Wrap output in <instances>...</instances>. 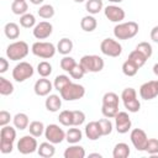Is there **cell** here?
Masks as SVG:
<instances>
[{
    "mask_svg": "<svg viewBox=\"0 0 158 158\" xmlns=\"http://www.w3.org/2000/svg\"><path fill=\"white\" fill-rule=\"evenodd\" d=\"M80 65L85 70V73H99L104 69V59L96 54H86L83 56L79 60Z\"/></svg>",
    "mask_w": 158,
    "mask_h": 158,
    "instance_id": "3957f363",
    "label": "cell"
},
{
    "mask_svg": "<svg viewBox=\"0 0 158 158\" xmlns=\"http://www.w3.org/2000/svg\"><path fill=\"white\" fill-rule=\"evenodd\" d=\"M58 121L60 125L65 127H72L73 126V111L72 110H63L60 111L58 116Z\"/></svg>",
    "mask_w": 158,
    "mask_h": 158,
    "instance_id": "1f68e13d",
    "label": "cell"
},
{
    "mask_svg": "<svg viewBox=\"0 0 158 158\" xmlns=\"http://www.w3.org/2000/svg\"><path fill=\"white\" fill-rule=\"evenodd\" d=\"M37 137L30 135L22 136L19 142H17V151L21 154H31L38 149V143H37Z\"/></svg>",
    "mask_w": 158,
    "mask_h": 158,
    "instance_id": "9c48e42d",
    "label": "cell"
},
{
    "mask_svg": "<svg viewBox=\"0 0 158 158\" xmlns=\"http://www.w3.org/2000/svg\"><path fill=\"white\" fill-rule=\"evenodd\" d=\"M83 138V132L77 128V126H72L70 128H68V131L65 132V141L69 144H75L79 143Z\"/></svg>",
    "mask_w": 158,
    "mask_h": 158,
    "instance_id": "d6986e66",
    "label": "cell"
},
{
    "mask_svg": "<svg viewBox=\"0 0 158 158\" xmlns=\"http://www.w3.org/2000/svg\"><path fill=\"white\" fill-rule=\"evenodd\" d=\"M20 25L25 28H32L36 26V17L30 14V12H26L23 15H21L20 17Z\"/></svg>",
    "mask_w": 158,
    "mask_h": 158,
    "instance_id": "e575fe53",
    "label": "cell"
},
{
    "mask_svg": "<svg viewBox=\"0 0 158 158\" xmlns=\"http://www.w3.org/2000/svg\"><path fill=\"white\" fill-rule=\"evenodd\" d=\"M139 96L143 100H152L158 96V80H149L141 85Z\"/></svg>",
    "mask_w": 158,
    "mask_h": 158,
    "instance_id": "4fadbf2b",
    "label": "cell"
},
{
    "mask_svg": "<svg viewBox=\"0 0 158 158\" xmlns=\"http://www.w3.org/2000/svg\"><path fill=\"white\" fill-rule=\"evenodd\" d=\"M135 98H137V93H136V90L133 88H126L121 93V99H122L123 102L128 101V100H132Z\"/></svg>",
    "mask_w": 158,
    "mask_h": 158,
    "instance_id": "bcb514c9",
    "label": "cell"
},
{
    "mask_svg": "<svg viewBox=\"0 0 158 158\" xmlns=\"http://www.w3.org/2000/svg\"><path fill=\"white\" fill-rule=\"evenodd\" d=\"M102 0H86L85 9L90 15H96L102 10Z\"/></svg>",
    "mask_w": 158,
    "mask_h": 158,
    "instance_id": "f1b7e54d",
    "label": "cell"
},
{
    "mask_svg": "<svg viewBox=\"0 0 158 158\" xmlns=\"http://www.w3.org/2000/svg\"><path fill=\"white\" fill-rule=\"evenodd\" d=\"M12 122H14V126L15 128L22 131V130H26L30 125V120H28V116L23 112H19L16 114L14 117H12Z\"/></svg>",
    "mask_w": 158,
    "mask_h": 158,
    "instance_id": "7402d4cb",
    "label": "cell"
},
{
    "mask_svg": "<svg viewBox=\"0 0 158 158\" xmlns=\"http://www.w3.org/2000/svg\"><path fill=\"white\" fill-rule=\"evenodd\" d=\"M31 51L36 57H40V58H43V59H49V58L54 57V54L57 52V48L51 42L38 41V42H35L32 44Z\"/></svg>",
    "mask_w": 158,
    "mask_h": 158,
    "instance_id": "8992f818",
    "label": "cell"
},
{
    "mask_svg": "<svg viewBox=\"0 0 158 158\" xmlns=\"http://www.w3.org/2000/svg\"><path fill=\"white\" fill-rule=\"evenodd\" d=\"M104 14L106 16V19L111 22H116V23H120L122 22V20L125 19L126 14H125V10L117 5H107L105 9H104Z\"/></svg>",
    "mask_w": 158,
    "mask_h": 158,
    "instance_id": "5bb4252c",
    "label": "cell"
},
{
    "mask_svg": "<svg viewBox=\"0 0 158 158\" xmlns=\"http://www.w3.org/2000/svg\"><path fill=\"white\" fill-rule=\"evenodd\" d=\"M12 93H14V84L6 78L0 77V94L4 96H7V95H11Z\"/></svg>",
    "mask_w": 158,
    "mask_h": 158,
    "instance_id": "d6a6232c",
    "label": "cell"
},
{
    "mask_svg": "<svg viewBox=\"0 0 158 158\" xmlns=\"http://www.w3.org/2000/svg\"><path fill=\"white\" fill-rule=\"evenodd\" d=\"M153 73L158 77V63H156V64L153 65Z\"/></svg>",
    "mask_w": 158,
    "mask_h": 158,
    "instance_id": "f5cc1de1",
    "label": "cell"
},
{
    "mask_svg": "<svg viewBox=\"0 0 158 158\" xmlns=\"http://www.w3.org/2000/svg\"><path fill=\"white\" fill-rule=\"evenodd\" d=\"M130 138L131 142L133 144V147L137 151H144L146 149V144L148 142V137L146 135V132L142 128H133L130 133Z\"/></svg>",
    "mask_w": 158,
    "mask_h": 158,
    "instance_id": "7c38bea8",
    "label": "cell"
},
{
    "mask_svg": "<svg viewBox=\"0 0 158 158\" xmlns=\"http://www.w3.org/2000/svg\"><path fill=\"white\" fill-rule=\"evenodd\" d=\"M85 149L79 144H72L64 151V158H84Z\"/></svg>",
    "mask_w": 158,
    "mask_h": 158,
    "instance_id": "ffe728a7",
    "label": "cell"
},
{
    "mask_svg": "<svg viewBox=\"0 0 158 158\" xmlns=\"http://www.w3.org/2000/svg\"><path fill=\"white\" fill-rule=\"evenodd\" d=\"M144 151L148 154H151V156L158 154V139H156V138H148V142L146 144V149Z\"/></svg>",
    "mask_w": 158,
    "mask_h": 158,
    "instance_id": "b9f144b4",
    "label": "cell"
},
{
    "mask_svg": "<svg viewBox=\"0 0 158 158\" xmlns=\"http://www.w3.org/2000/svg\"><path fill=\"white\" fill-rule=\"evenodd\" d=\"M44 106L49 112H57L59 111L62 106V96L56 94H49L44 101Z\"/></svg>",
    "mask_w": 158,
    "mask_h": 158,
    "instance_id": "ac0fdd59",
    "label": "cell"
},
{
    "mask_svg": "<svg viewBox=\"0 0 158 158\" xmlns=\"http://www.w3.org/2000/svg\"><path fill=\"white\" fill-rule=\"evenodd\" d=\"M85 74V70L83 69V67L80 65V63H77L74 65V68L69 72V75L73 78V79H81Z\"/></svg>",
    "mask_w": 158,
    "mask_h": 158,
    "instance_id": "ee69618b",
    "label": "cell"
},
{
    "mask_svg": "<svg viewBox=\"0 0 158 158\" xmlns=\"http://www.w3.org/2000/svg\"><path fill=\"white\" fill-rule=\"evenodd\" d=\"M123 105H125V109L128 112H138L139 109H141V102L137 98H135L132 100H128V101H125Z\"/></svg>",
    "mask_w": 158,
    "mask_h": 158,
    "instance_id": "60d3db41",
    "label": "cell"
},
{
    "mask_svg": "<svg viewBox=\"0 0 158 158\" xmlns=\"http://www.w3.org/2000/svg\"><path fill=\"white\" fill-rule=\"evenodd\" d=\"M100 51H101L102 54H105L107 57L116 58L122 53V46L116 40L105 38L100 43Z\"/></svg>",
    "mask_w": 158,
    "mask_h": 158,
    "instance_id": "ba28073f",
    "label": "cell"
},
{
    "mask_svg": "<svg viewBox=\"0 0 158 158\" xmlns=\"http://www.w3.org/2000/svg\"><path fill=\"white\" fill-rule=\"evenodd\" d=\"M44 137L48 142H51L53 144H58V143H62L65 139V132L58 125L51 123L44 130Z\"/></svg>",
    "mask_w": 158,
    "mask_h": 158,
    "instance_id": "30bf717a",
    "label": "cell"
},
{
    "mask_svg": "<svg viewBox=\"0 0 158 158\" xmlns=\"http://www.w3.org/2000/svg\"><path fill=\"white\" fill-rule=\"evenodd\" d=\"M85 136L90 139V141H96L99 139L102 133H101V128L99 126L98 121H90L89 123L85 125Z\"/></svg>",
    "mask_w": 158,
    "mask_h": 158,
    "instance_id": "e0dca14e",
    "label": "cell"
},
{
    "mask_svg": "<svg viewBox=\"0 0 158 158\" xmlns=\"http://www.w3.org/2000/svg\"><path fill=\"white\" fill-rule=\"evenodd\" d=\"M30 52L28 44L25 41H15L10 43L6 48V57L10 60H20L23 59Z\"/></svg>",
    "mask_w": 158,
    "mask_h": 158,
    "instance_id": "277c9868",
    "label": "cell"
},
{
    "mask_svg": "<svg viewBox=\"0 0 158 158\" xmlns=\"http://www.w3.org/2000/svg\"><path fill=\"white\" fill-rule=\"evenodd\" d=\"M70 83H72V80L69 79L68 75H65V74H60V75H57V77H56L54 83H53V86H54L56 90L60 91L63 88H65V86H67L68 84H70Z\"/></svg>",
    "mask_w": 158,
    "mask_h": 158,
    "instance_id": "8d00e7d4",
    "label": "cell"
},
{
    "mask_svg": "<svg viewBox=\"0 0 158 158\" xmlns=\"http://www.w3.org/2000/svg\"><path fill=\"white\" fill-rule=\"evenodd\" d=\"M11 118H12V117H11L10 112H7V111H5V110H1V111H0V126H1V127L9 125L10 121H11Z\"/></svg>",
    "mask_w": 158,
    "mask_h": 158,
    "instance_id": "c3c4849f",
    "label": "cell"
},
{
    "mask_svg": "<svg viewBox=\"0 0 158 158\" xmlns=\"http://www.w3.org/2000/svg\"><path fill=\"white\" fill-rule=\"evenodd\" d=\"M7 69H9V62H7V59H5L4 57H1V58H0V73L4 74Z\"/></svg>",
    "mask_w": 158,
    "mask_h": 158,
    "instance_id": "681fc988",
    "label": "cell"
},
{
    "mask_svg": "<svg viewBox=\"0 0 158 158\" xmlns=\"http://www.w3.org/2000/svg\"><path fill=\"white\" fill-rule=\"evenodd\" d=\"M33 67L28 62H20L12 69V78L17 83H22L33 75Z\"/></svg>",
    "mask_w": 158,
    "mask_h": 158,
    "instance_id": "52a82bcc",
    "label": "cell"
},
{
    "mask_svg": "<svg viewBox=\"0 0 158 158\" xmlns=\"http://www.w3.org/2000/svg\"><path fill=\"white\" fill-rule=\"evenodd\" d=\"M15 139H16V130L9 125L2 126L0 131V152L4 154L11 153L14 149Z\"/></svg>",
    "mask_w": 158,
    "mask_h": 158,
    "instance_id": "6da1fadb",
    "label": "cell"
},
{
    "mask_svg": "<svg viewBox=\"0 0 158 158\" xmlns=\"http://www.w3.org/2000/svg\"><path fill=\"white\" fill-rule=\"evenodd\" d=\"M37 73H38L41 77H43V78L49 77V75L52 74V65H51V63L47 62V60L40 62L38 65H37Z\"/></svg>",
    "mask_w": 158,
    "mask_h": 158,
    "instance_id": "74e56055",
    "label": "cell"
},
{
    "mask_svg": "<svg viewBox=\"0 0 158 158\" xmlns=\"http://www.w3.org/2000/svg\"><path fill=\"white\" fill-rule=\"evenodd\" d=\"M60 96L63 100L65 101H74V100H79L85 95V88L80 84L77 83H70L68 84L65 88H63L59 91Z\"/></svg>",
    "mask_w": 158,
    "mask_h": 158,
    "instance_id": "5b68a950",
    "label": "cell"
},
{
    "mask_svg": "<svg viewBox=\"0 0 158 158\" xmlns=\"http://www.w3.org/2000/svg\"><path fill=\"white\" fill-rule=\"evenodd\" d=\"M98 26V21L93 15H86L80 21V27L85 32H93Z\"/></svg>",
    "mask_w": 158,
    "mask_h": 158,
    "instance_id": "cb8c5ba5",
    "label": "cell"
},
{
    "mask_svg": "<svg viewBox=\"0 0 158 158\" xmlns=\"http://www.w3.org/2000/svg\"><path fill=\"white\" fill-rule=\"evenodd\" d=\"M128 59L130 60H132L138 68H141V67H143L144 65V63L147 62V57L143 54V53H141L139 51H137V49H133L130 54H128Z\"/></svg>",
    "mask_w": 158,
    "mask_h": 158,
    "instance_id": "4dcf8cb0",
    "label": "cell"
},
{
    "mask_svg": "<svg viewBox=\"0 0 158 158\" xmlns=\"http://www.w3.org/2000/svg\"><path fill=\"white\" fill-rule=\"evenodd\" d=\"M57 51L60 54H63V56H68L73 51V42H72V40H69L67 37L59 40V42L57 44Z\"/></svg>",
    "mask_w": 158,
    "mask_h": 158,
    "instance_id": "484cf974",
    "label": "cell"
},
{
    "mask_svg": "<svg viewBox=\"0 0 158 158\" xmlns=\"http://www.w3.org/2000/svg\"><path fill=\"white\" fill-rule=\"evenodd\" d=\"M37 153L40 157L42 158H51L54 156L56 153V148H54V144L51 143V142H42L37 149Z\"/></svg>",
    "mask_w": 158,
    "mask_h": 158,
    "instance_id": "44dd1931",
    "label": "cell"
},
{
    "mask_svg": "<svg viewBox=\"0 0 158 158\" xmlns=\"http://www.w3.org/2000/svg\"><path fill=\"white\" fill-rule=\"evenodd\" d=\"M101 112L105 117L107 118H114L116 114L118 112V107H112V106H101Z\"/></svg>",
    "mask_w": 158,
    "mask_h": 158,
    "instance_id": "7dc6e473",
    "label": "cell"
},
{
    "mask_svg": "<svg viewBox=\"0 0 158 158\" xmlns=\"http://www.w3.org/2000/svg\"><path fill=\"white\" fill-rule=\"evenodd\" d=\"M138 23L135 21L120 22L114 27V36L117 40H130L138 33Z\"/></svg>",
    "mask_w": 158,
    "mask_h": 158,
    "instance_id": "7a4b0ae2",
    "label": "cell"
},
{
    "mask_svg": "<svg viewBox=\"0 0 158 158\" xmlns=\"http://www.w3.org/2000/svg\"><path fill=\"white\" fill-rule=\"evenodd\" d=\"M28 10V5L26 2V0H14L11 4V11L15 15H23L26 14Z\"/></svg>",
    "mask_w": 158,
    "mask_h": 158,
    "instance_id": "f546056e",
    "label": "cell"
},
{
    "mask_svg": "<svg viewBox=\"0 0 158 158\" xmlns=\"http://www.w3.org/2000/svg\"><path fill=\"white\" fill-rule=\"evenodd\" d=\"M131 151L127 143L125 142H120L117 144H115L114 151H112V157L114 158H127L130 156Z\"/></svg>",
    "mask_w": 158,
    "mask_h": 158,
    "instance_id": "603a6c76",
    "label": "cell"
},
{
    "mask_svg": "<svg viewBox=\"0 0 158 158\" xmlns=\"http://www.w3.org/2000/svg\"><path fill=\"white\" fill-rule=\"evenodd\" d=\"M149 36H151V40H152L153 42L158 43V26H154V27L151 30Z\"/></svg>",
    "mask_w": 158,
    "mask_h": 158,
    "instance_id": "f907efd6",
    "label": "cell"
},
{
    "mask_svg": "<svg viewBox=\"0 0 158 158\" xmlns=\"http://www.w3.org/2000/svg\"><path fill=\"white\" fill-rule=\"evenodd\" d=\"M138 69H139V68H138L132 60H130V59L125 60L123 64H122V73H123L125 75H127V77H133V75H136L137 72H138Z\"/></svg>",
    "mask_w": 158,
    "mask_h": 158,
    "instance_id": "836d02e7",
    "label": "cell"
},
{
    "mask_svg": "<svg viewBox=\"0 0 158 158\" xmlns=\"http://www.w3.org/2000/svg\"><path fill=\"white\" fill-rule=\"evenodd\" d=\"M4 33L9 40H17L20 36V27L15 22H7L4 27Z\"/></svg>",
    "mask_w": 158,
    "mask_h": 158,
    "instance_id": "d4e9b609",
    "label": "cell"
},
{
    "mask_svg": "<svg viewBox=\"0 0 158 158\" xmlns=\"http://www.w3.org/2000/svg\"><path fill=\"white\" fill-rule=\"evenodd\" d=\"M74 1H75V2H84L85 0H74Z\"/></svg>",
    "mask_w": 158,
    "mask_h": 158,
    "instance_id": "9f6ffc18",
    "label": "cell"
},
{
    "mask_svg": "<svg viewBox=\"0 0 158 158\" xmlns=\"http://www.w3.org/2000/svg\"><path fill=\"white\" fill-rule=\"evenodd\" d=\"M44 0H30V2L31 4H33V5H40V4H42Z\"/></svg>",
    "mask_w": 158,
    "mask_h": 158,
    "instance_id": "816d5d0a",
    "label": "cell"
},
{
    "mask_svg": "<svg viewBox=\"0 0 158 158\" xmlns=\"http://www.w3.org/2000/svg\"><path fill=\"white\" fill-rule=\"evenodd\" d=\"M118 104H120V99H118L117 94H115L112 91H109V93L104 94V96H102V105L104 106L118 107Z\"/></svg>",
    "mask_w": 158,
    "mask_h": 158,
    "instance_id": "83f0119b",
    "label": "cell"
},
{
    "mask_svg": "<svg viewBox=\"0 0 158 158\" xmlns=\"http://www.w3.org/2000/svg\"><path fill=\"white\" fill-rule=\"evenodd\" d=\"M27 130H28V132H30L32 136H35V137H41V136L44 133L46 127H44V125H43L42 121H32V122H30Z\"/></svg>",
    "mask_w": 158,
    "mask_h": 158,
    "instance_id": "4316f807",
    "label": "cell"
},
{
    "mask_svg": "<svg viewBox=\"0 0 158 158\" xmlns=\"http://www.w3.org/2000/svg\"><path fill=\"white\" fill-rule=\"evenodd\" d=\"M54 7L52 6V5H49V4H44V5H42V6H40V9L37 10V14H38V16L40 17H42V19H51V17H53L54 16Z\"/></svg>",
    "mask_w": 158,
    "mask_h": 158,
    "instance_id": "d590c367",
    "label": "cell"
},
{
    "mask_svg": "<svg viewBox=\"0 0 158 158\" xmlns=\"http://www.w3.org/2000/svg\"><path fill=\"white\" fill-rule=\"evenodd\" d=\"M89 157H99V158H101V154L100 153H90Z\"/></svg>",
    "mask_w": 158,
    "mask_h": 158,
    "instance_id": "db71d44e",
    "label": "cell"
},
{
    "mask_svg": "<svg viewBox=\"0 0 158 158\" xmlns=\"http://www.w3.org/2000/svg\"><path fill=\"white\" fill-rule=\"evenodd\" d=\"M107 1H110V2H121V1H123V0H107Z\"/></svg>",
    "mask_w": 158,
    "mask_h": 158,
    "instance_id": "11a10c76",
    "label": "cell"
},
{
    "mask_svg": "<svg viewBox=\"0 0 158 158\" xmlns=\"http://www.w3.org/2000/svg\"><path fill=\"white\" fill-rule=\"evenodd\" d=\"M98 122H99V126H100V128H101L102 136H109V135L112 132V123H111V121H110L107 117H106V118H101V120H99Z\"/></svg>",
    "mask_w": 158,
    "mask_h": 158,
    "instance_id": "ab89813d",
    "label": "cell"
},
{
    "mask_svg": "<svg viewBox=\"0 0 158 158\" xmlns=\"http://www.w3.org/2000/svg\"><path fill=\"white\" fill-rule=\"evenodd\" d=\"M52 32H53V26L48 21H41L36 23V26L32 30V33L37 40H46L52 35Z\"/></svg>",
    "mask_w": 158,
    "mask_h": 158,
    "instance_id": "9a60e30c",
    "label": "cell"
},
{
    "mask_svg": "<svg viewBox=\"0 0 158 158\" xmlns=\"http://www.w3.org/2000/svg\"><path fill=\"white\" fill-rule=\"evenodd\" d=\"M75 64H77L75 59H74L73 57H69V56H64V57L60 59V62H59L60 68H62L64 72H68V73L74 68Z\"/></svg>",
    "mask_w": 158,
    "mask_h": 158,
    "instance_id": "f35d334b",
    "label": "cell"
},
{
    "mask_svg": "<svg viewBox=\"0 0 158 158\" xmlns=\"http://www.w3.org/2000/svg\"><path fill=\"white\" fill-rule=\"evenodd\" d=\"M136 49L139 51L141 53H143L147 58H149V57L152 56V53H153V48H152V46H151L148 42H139V43L136 46Z\"/></svg>",
    "mask_w": 158,
    "mask_h": 158,
    "instance_id": "7bdbcfd3",
    "label": "cell"
},
{
    "mask_svg": "<svg viewBox=\"0 0 158 158\" xmlns=\"http://www.w3.org/2000/svg\"><path fill=\"white\" fill-rule=\"evenodd\" d=\"M85 121V114L80 110H73V126H80Z\"/></svg>",
    "mask_w": 158,
    "mask_h": 158,
    "instance_id": "f6af8a7d",
    "label": "cell"
},
{
    "mask_svg": "<svg viewBox=\"0 0 158 158\" xmlns=\"http://www.w3.org/2000/svg\"><path fill=\"white\" fill-rule=\"evenodd\" d=\"M33 90H35V94L38 96H47L53 90V84L49 81V79L42 77L35 83Z\"/></svg>",
    "mask_w": 158,
    "mask_h": 158,
    "instance_id": "2e32d148",
    "label": "cell"
},
{
    "mask_svg": "<svg viewBox=\"0 0 158 158\" xmlns=\"http://www.w3.org/2000/svg\"><path fill=\"white\" fill-rule=\"evenodd\" d=\"M114 118H115V128L118 133L123 135L131 130L132 121H131V117L128 116V114L126 111H118Z\"/></svg>",
    "mask_w": 158,
    "mask_h": 158,
    "instance_id": "8fae6325",
    "label": "cell"
}]
</instances>
